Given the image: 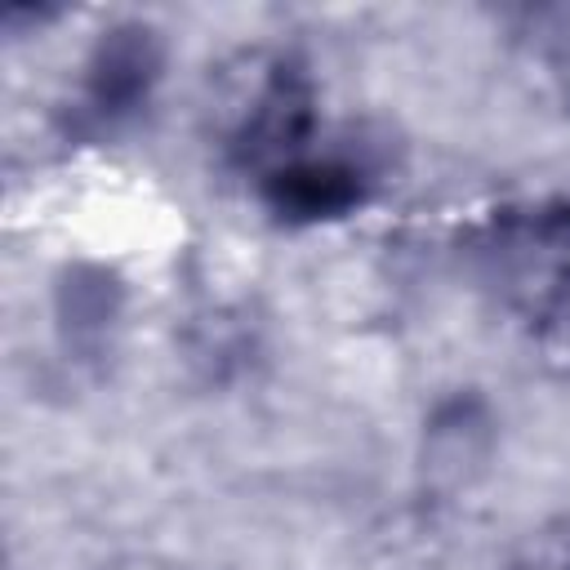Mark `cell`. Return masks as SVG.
I'll use <instances>...</instances> for the list:
<instances>
[{"instance_id": "6", "label": "cell", "mask_w": 570, "mask_h": 570, "mask_svg": "<svg viewBox=\"0 0 570 570\" xmlns=\"http://www.w3.org/2000/svg\"><path fill=\"white\" fill-rule=\"evenodd\" d=\"M543 352H548V361H557L570 374V281H566V289L552 294V303L543 312Z\"/></svg>"}, {"instance_id": "5", "label": "cell", "mask_w": 570, "mask_h": 570, "mask_svg": "<svg viewBox=\"0 0 570 570\" xmlns=\"http://www.w3.org/2000/svg\"><path fill=\"white\" fill-rule=\"evenodd\" d=\"M120 303H125V289L120 281L98 267V263H76L62 272L58 281V330L67 334V343L76 347H89V343H102L107 330L116 325L120 316Z\"/></svg>"}, {"instance_id": "7", "label": "cell", "mask_w": 570, "mask_h": 570, "mask_svg": "<svg viewBox=\"0 0 570 570\" xmlns=\"http://www.w3.org/2000/svg\"><path fill=\"white\" fill-rule=\"evenodd\" d=\"M561 570H570V561H566V566H561Z\"/></svg>"}, {"instance_id": "4", "label": "cell", "mask_w": 570, "mask_h": 570, "mask_svg": "<svg viewBox=\"0 0 570 570\" xmlns=\"http://www.w3.org/2000/svg\"><path fill=\"white\" fill-rule=\"evenodd\" d=\"M490 445H494V419H490V410L476 396H454L428 423L423 468L441 485H468L485 468Z\"/></svg>"}, {"instance_id": "2", "label": "cell", "mask_w": 570, "mask_h": 570, "mask_svg": "<svg viewBox=\"0 0 570 570\" xmlns=\"http://www.w3.org/2000/svg\"><path fill=\"white\" fill-rule=\"evenodd\" d=\"M165 71V40L151 22H111L85 58V107L94 120L116 125L134 116Z\"/></svg>"}, {"instance_id": "1", "label": "cell", "mask_w": 570, "mask_h": 570, "mask_svg": "<svg viewBox=\"0 0 570 570\" xmlns=\"http://www.w3.org/2000/svg\"><path fill=\"white\" fill-rule=\"evenodd\" d=\"M316 129V89L312 76L298 62H276L254 98L245 102L236 134H232V156L240 165H254L258 174H272L298 156H307V138Z\"/></svg>"}, {"instance_id": "3", "label": "cell", "mask_w": 570, "mask_h": 570, "mask_svg": "<svg viewBox=\"0 0 570 570\" xmlns=\"http://www.w3.org/2000/svg\"><path fill=\"white\" fill-rule=\"evenodd\" d=\"M263 200L285 223H330L365 200V174L343 156H298L263 174Z\"/></svg>"}]
</instances>
